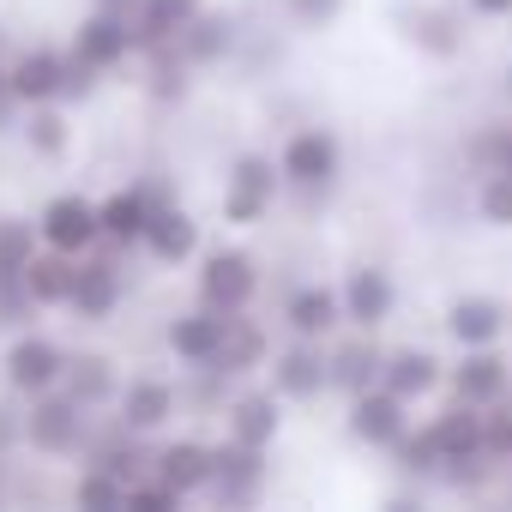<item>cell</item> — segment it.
Segmentation results:
<instances>
[{"label":"cell","mask_w":512,"mask_h":512,"mask_svg":"<svg viewBox=\"0 0 512 512\" xmlns=\"http://www.w3.org/2000/svg\"><path fill=\"white\" fill-rule=\"evenodd\" d=\"M290 7V19L302 25V31H326L338 13H344V0H284Z\"/></svg>","instance_id":"obj_42"},{"label":"cell","mask_w":512,"mask_h":512,"mask_svg":"<svg viewBox=\"0 0 512 512\" xmlns=\"http://www.w3.org/2000/svg\"><path fill=\"white\" fill-rule=\"evenodd\" d=\"M500 91H506V103H512V67H506V85H500Z\"/></svg>","instance_id":"obj_48"},{"label":"cell","mask_w":512,"mask_h":512,"mask_svg":"<svg viewBox=\"0 0 512 512\" xmlns=\"http://www.w3.org/2000/svg\"><path fill=\"white\" fill-rule=\"evenodd\" d=\"M169 488H181L187 500L193 494H205L211 488V446L205 440H169V446H157V464H151Z\"/></svg>","instance_id":"obj_28"},{"label":"cell","mask_w":512,"mask_h":512,"mask_svg":"<svg viewBox=\"0 0 512 512\" xmlns=\"http://www.w3.org/2000/svg\"><path fill=\"white\" fill-rule=\"evenodd\" d=\"M205 7V0H139V13H133V61L157 43H175V31Z\"/></svg>","instance_id":"obj_31"},{"label":"cell","mask_w":512,"mask_h":512,"mask_svg":"<svg viewBox=\"0 0 512 512\" xmlns=\"http://www.w3.org/2000/svg\"><path fill=\"white\" fill-rule=\"evenodd\" d=\"M97 79H103V73H97L91 61H79V55L67 49V79H61V103H85V97L97 91Z\"/></svg>","instance_id":"obj_41"},{"label":"cell","mask_w":512,"mask_h":512,"mask_svg":"<svg viewBox=\"0 0 512 512\" xmlns=\"http://www.w3.org/2000/svg\"><path fill=\"white\" fill-rule=\"evenodd\" d=\"M278 193H284L278 157H266V151H241V157L229 163V175H223V223H235V229L266 223L272 205H278Z\"/></svg>","instance_id":"obj_2"},{"label":"cell","mask_w":512,"mask_h":512,"mask_svg":"<svg viewBox=\"0 0 512 512\" xmlns=\"http://www.w3.org/2000/svg\"><path fill=\"white\" fill-rule=\"evenodd\" d=\"M61 79H67V49H19L7 61V91L19 109H37V103H61Z\"/></svg>","instance_id":"obj_12"},{"label":"cell","mask_w":512,"mask_h":512,"mask_svg":"<svg viewBox=\"0 0 512 512\" xmlns=\"http://www.w3.org/2000/svg\"><path fill=\"white\" fill-rule=\"evenodd\" d=\"M73 500L79 506H127V482L115 470H103V464H85L79 482H73Z\"/></svg>","instance_id":"obj_35"},{"label":"cell","mask_w":512,"mask_h":512,"mask_svg":"<svg viewBox=\"0 0 512 512\" xmlns=\"http://www.w3.org/2000/svg\"><path fill=\"white\" fill-rule=\"evenodd\" d=\"M266 362H272V332L260 320H247V308L241 314H223V350H217L211 368H223L229 380H241V374L266 368Z\"/></svg>","instance_id":"obj_23"},{"label":"cell","mask_w":512,"mask_h":512,"mask_svg":"<svg viewBox=\"0 0 512 512\" xmlns=\"http://www.w3.org/2000/svg\"><path fill=\"white\" fill-rule=\"evenodd\" d=\"M157 266H187L193 253H199V223H193V211L187 205H175V199H163L157 211H151V223H145V241H139Z\"/></svg>","instance_id":"obj_19"},{"label":"cell","mask_w":512,"mask_h":512,"mask_svg":"<svg viewBox=\"0 0 512 512\" xmlns=\"http://www.w3.org/2000/svg\"><path fill=\"white\" fill-rule=\"evenodd\" d=\"M151 211H157V193H151V181H127V187H115L109 199H97V217H103V247H115V253H133V247L145 241V223H151Z\"/></svg>","instance_id":"obj_13"},{"label":"cell","mask_w":512,"mask_h":512,"mask_svg":"<svg viewBox=\"0 0 512 512\" xmlns=\"http://www.w3.org/2000/svg\"><path fill=\"white\" fill-rule=\"evenodd\" d=\"M73 272H79V253H55V247H37L31 266H25V290L37 308H67L73 296Z\"/></svg>","instance_id":"obj_29"},{"label":"cell","mask_w":512,"mask_h":512,"mask_svg":"<svg viewBox=\"0 0 512 512\" xmlns=\"http://www.w3.org/2000/svg\"><path fill=\"white\" fill-rule=\"evenodd\" d=\"M476 19H512V0H464Z\"/></svg>","instance_id":"obj_44"},{"label":"cell","mask_w":512,"mask_h":512,"mask_svg":"<svg viewBox=\"0 0 512 512\" xmlns=\"http://www.w3.org/2000/svg\"><path fill=\"white\" fill-rule=\"evenodd\" d=\"M85 440H91V410L79 398H67L61 386L25 398V446L31 452H43V458H79Z\"/></svg>","instance_id":"obj_1"},{"label":"cell","mask_w":512,"mask_h":512,"mask_svg":"<svg viewBox=\"0 0 512 512\" xmlns=\"http://www.w3.org/2000/svg\"><path fill=\"white\" fill-rule=\"evenodd\" d=\"M91 7H109V13H139V0H91Z\"/></svg>","instance_id":"obj_45"},{"label":"cell","mask_w":512,"mask_h":512,"mask_svg":"<svg viewBox=\"0 0 512 512\" xmlns=\"http://www.w3.org/2000/svg\"><path fill=\"white\" fill-rule=\"evenodd\" d=\"M19 446H25V410L0 404V458H7V452H19Z\"/></svg>","instance_id":"obj_43"},{"label":"cell","mask_w":512,"mask_h":512,"mask_svg":"<svg viewBox=\"0 0 512 512\" xmlns=\"http://www.w3.org/2000/svg\"><path fill=\"white\" fill-rule=\"evenodd\" d=\"M61 392H67V398H79L85 410H103V404H115V398H121L115 362H109V356H97V350H79V356H67Z\"/></svg>","instance_id":"obj_27"},{"label":"cell","mask_w":512,"mask_h":512,"mask_svg":"<svg viewBox=\"0 0 512 512\" xmlns=\"http://www.w3.org/2000/svg\"><path fill=\"white\" fill-rule=\"evenodd\" d=\"M260 296V266H253V253L241 247H211L199 260V302L217 308V314H241L253 308Z\"/></svg>","instance_id":"obj_6"},{"label":"cell","mask_w":512,"mask_h":512,"mask_svg":"<svg viewBox=\"0 0 512 512\" xmlns=\"http://www.w3.org/2000/svg\"><path fill=\"white\" fill-rule=\"evenodd\" d=\"M0 103H13V91H7V61H0Z\"/></svg>","instance_id":"obj_46"},{"label":"cell","mask_w":512,"mask_h":512,"mask_svg":"<svg viewBox=\"0 0 512 512\" xmlns=\"http://www.w3.org/2000/svg\"><path fill=\"white\" fill-rule=\"evenodd\" d=\"M344 326V296L332 284H296L284 296V332L290 338H332Z\"/></svg>","instance_id":"obj_20"},{"label":"cell","mask_w":512,"mask_h":512,"mask_svg":"<svg viewBox=\"0 0 512 512\" xmlns=\"http://www.w3.org/2000/svg\"><path fill=\"white\" fill-rule=\"evenodd\" d=\"M266 482H272V464H266V446H247L235 434H223L211 446V500L229 506V512H247L266 500Z\"/></svg>","instance_id":"obj_3"},{"label":"cell","mask_w":512,"mask_h":512,"mask_svg":"<svg viewBox=\"0 0 512 512\" xmlns=\"http://www.w3.org/2000/svg\"><path fill=\"white\" fill-rule=\"evenodd\" d=\"M181 500H187V494H181V488H169L163 476H139V482L127 488V506H157V512H175Z\"/></svg>","instance_id":"obj_40"},{"label":"cell","mask_w":512,"mask_h":512,"mask_svg":"<svg viewBox=\"0 0 512 512\" xmlns=\"http://www.w3.org/2000/svg\"><path fill=\"white\" fill-rule=\"evenodd\" d=\"M278 169H284V187H296L302 199H320V193H332L338 175H344V145H338L332 127H302V133L284 139Z\"/></svg>","instance_id":"obj_4"},{"label":"cell","mask_w":512,"mask_h":512,"mask_svg":"<svg viewBox=\"0 0 512 512\" xmlns=\"http://www.w3.org/2000/svg\"><path fill=\"white\" fill-rule=\"evenodd\" d=\"M506 326H512V308L500 302V296H452L446 302V338L458 344V350H482V344H500L506 338Z\"/></svg>","instance_id":"obj_14"},{"label":"cell","mask_w":512,"mask_h":512,"mask_svg":"<svg viewBox=\"0 0 512 512\" xmlns=\"http://www.w3.org/2000/svg\"><path fill=\"white\" fill-rule=\"evenodd\" d=\"M163 338H169V356H175L181 368H211V362H217V350H223V314L199 302V308L175 314Z\"/></svg>","instance_id":"obj_21"},{"label":"cell","mask_w":512,"mask_h":512,"mask_svg":"<svg viewBox=\"0 0 512 512\" xmlns=\"http://www.w3.org/2000/svg\"><path fill=\"white\" fill-rule=\"evenodd\" d=\"M127 302V278L109 253H79V272H73V296H67V314L73 320H109L115 308Z\"/></svg>","instance_id":"obj_10"},{"label":"cell","mask_w":512,"mask_h":512,"mask_svg":"<svg viewBox=\"0 0 512 512\" xmlns=\"http://www.w3.org/2000/svg\"><path fill=\"white\" fill-rule=\"evenodd\" d=\"M446 380H452V398L488 410V404H500V398L512 392V362H506L494 344H482V350H464L458 368H446Z\"/></svg>","instance_id":"obj_17"},{"label":"cell","mask_w":512,"mask_h":512,"mask_svg":"<svg viewBox=\"0 0 512 512\" xmlns=\"http://www.w3.org/2000/svg\"><path fill=\"white\" fill-rule=\"evenodd\" d=\"M0 494H7V458H0Z\"/></svg>","instance_id":"obj_49"},{"label":"cell","mask_w":512,"mask_h":512,"mask_svg":"<svg viewBox=\"0 0 512 512\" xmlns=\"http://www.w3.org/2000/svg\"><path fill=\"white\" fill-rule=\"evenodd\" d=\"M19 133H25L31 157H43V163H61V157H67V145H73V127H67L61 103H37V109H25Z\"/></svg>","instance_id":"obj_32"},{"label":"cell","mask_w":512,"mask_h":512,"mask_svg":"<svg viewBox=\"0 0 512 512\" xmlns=\"http://www.w3.org/2000/svg\"><path fill=\"white\" fill-rule=\"evenodd\" d=\"M73 55L91 61L97 73H121L133 61V13H109V7H91L73 31Z\"/></svg>","instance_id":"obj_9"},{"label":"cell","mask_w":512,"mask_h":512,"mask_svg":"<svg viewBox=\"0 0 512 512\" xmlns=\"http://www.w3.org/2000/svg\"><path fill=\"white\" fill-rule=\"evenodd\" d=\"M31 314H37V302L25 290V278H0V326L19 332V326H31Z\"/></svg>","instance_id":"obj_38"},{"label":"cell","mask_w":512,"mask_h":512,"mask_svg":"<svg viewBox=\"0 0 512 512\" xmlns=\"http://www.w3.org/2000/svg\"><path fill=\"white\" fill-rule=\"evenodd\" d=\"M272 392L284 404H314L320 392H332V362H326V338H290L272 356Z\"/></svg>","instance_id":"obj_7"},{"label":"cell","mask_w":512,"mask_h":512,"mask_svg":"<svg viewBox=\"0 0 512 512\" xmlns=\"http://www.w3.org/2000/svg\"><path fill=\"white\" fill-rule=\"evenodd\" d=\"M37 235H43V247H55V253H91V247H103L97 199H85V193H55V199L37 211Z\"/></svg>","instance_id":"obj_8"},{"label":"cell","mask_w":512,"mask_h":512,"mask_svg":"<svg viewBox=\"0 0 512 512\" xmlns=\"http://www.w3.org/2000/svg\"><path fill=\"white\" fill-rule=\"evenodd\" d=\"M37 247H43V235L31 217H0V278H25Z\"/></svg>","instance_id":"obj_34"},{"label":"cell","mask_w":512,"mask_h":512,"mask_svg":"<svg viewBox=\"0 0 512 512\" xmlns=\"http://www.w3.org/2000/svg\"><path fill=\"white\" fill-rule=\"evenodd\" d=\"M500 169H512V127H506V151H500Z\"/></svg>","instance_id":"obj_47"},{"label":"cell","mask_w":512,"mask_h":512,"mask_svg":"<svg viewBox=\"0 0 512 512\" xmlns=\"http://www.w3.org/2000/svg\"><path fill=\"white\" fill-rule=\"evenodd\" d=\"M500 151H506V127H482V133L464 145V163H470L476 175H488V169H500Z\"/></svg>","instance_id":"obj_39"},{"label":"cell","mask_w":512,"mask_h":512,"mask_svg":"<svg viewBox=\"0 0 512 512\" xmlns=\"http://www.w3.org/2000/svg\"><path fill=\"white\" fill-rule=\"evenodd\" d=\"M392 464L404 470V476H422V482H434L440 476V446H434V434H428V422L422 428H404L398 440H392Z\"/></svg>","instance_id":"obj_33"},{"label":"cell","mask_w":512,"mask_h":512,"mask_svg":"<svg viewBox=\"0 0 512 512\" xmlns=\"http://www.w3.org/2000/svg\"><path fill=\"white\" fill-rule=\"evenodd\" d=\"M398 25H404V37H410L422 55H434V61H452V55L464 49V13H458V7H404Z\"/></svg>","instance_id":"obj_24"},{"label":"cell","mask_w":512,"mask_h":512,"mask_svg":"<svg viewBox=\"0 0 512 512\" xmlns=\"http://www.w3.org/2000/svg\"><path fill=\"white\" fill-rule=\"evenodd\" d=\"M446 380V362L434 356V350H422V344H404V350H386V368H380V386L386 392H398L404 404H416V398H428L434 386Z\"/></svg>","instance_id":"obj_25"},{"label":"cell","mask_w":512,"mask_h":512,"mask_svg":"<svg viewBox=\"0 0 512 512\" xmlns=\"http://www.w3.org/2000/svg\"><path fill=\"white\" fill-rule=\"evenodd\" d=\"M482 452H488L494 464L512 458V398H500V404L482 410Z\"/></svg>","instance_id":"obj_37"},{"label":"cell","mask_w":512,"mask_h":512,"mask_svg":"<svg viewBox=\"0 0 512 512\" xmlns=\"http://www.w3.org/2000/svg\"><path fill=\"white\" fill-rule=\"evenodd\" d=\"M428 434H434V446H440V458H446V464H452V458L482 452V404L452 398L440 416H428Z\"/></svg>","instance_id":"obj_30"},{"label":"cell","mask_w":512,"mask_h":512,"mask_svg":"<svg viewBox=\"0 0 512 512\" xmlns=\"http://www.w3.org/2000/svg\"><path fill=\"white\" fill-rule=\"evenodd\" d=\"M404 428H410V404H404L398 392L368 386V392H356V398H350V434H356L362 446L392 452V440H398Z\"/></svg>","instance_id":"obj_16"},{"label":"cell","mask_w":512,"mask_h":512,"mask_svg":"<svg viewBox=\"0 0 512 512\" xmlns=\"http://www.w3.org/2000/svg\"><path fill=\"white\" fill-rule=\"evenodd\" d=\"M326 362H332V392L356 398V392L380 386L386 350L374 344V332H356V338H338V344H326Z\"/></svg>","instance_id":"obj_22"},{"label":"cell","mask_w":512,"mask_h":512,"mask_svg":"<svg viewBox=\"0 0 512 512\" xmlns=\"http://www.w3.org/2000/svg\"><path fill=\"white\" fill-rule=\"evenodd\" d=\"M476 211H482V223L512 229V169H488V175H482V187H476Z\"/></svg>","instance_id":"obj_36"},{"label":"cell","mask_w":512,"mask_h":512,"mask_svg":"<svg viewBox=\"0 0 512 512\" xmlns=\"http://www.w3.org/2000/svg\"><path fill=\"white\" fill-rule=\"evenodd\" d=\"M338 296H344V326L350 332H380L398 314V284H392L386 266H356Z\"/></svg>","instance_id":"obj_11"},{"label":"cell","mask_w":512,"mask_h":512,"mask_svg":"<svg viewBox=\"0 0 512 512\" xmlns=\"http://www.w3.org/2000/svg\"><path fill=\"white\" fill-rule=\"evenodd\" d=\"M175 49H181L187 67H217V61H229V49H235V19L199 7V13L175 31Z\"/></svg>","instance_id":"obj_26"},{"label":"cell","mask_w":512,"mask_h":512,"mask_svg":"<svg viewBox=\"0 0 512 512\" xmlns=\"http://www.w3.org/2000/svg\"><path fill=\"white\" fill-rule=\"evenodd\" d=\"M278 428H284V398L266 386H253V392H235L229 404H223V434H235V440H247V446H266L272 452V440H278Z\"/></svg>","instance_id":"obj_18"},{"label":"cell","mask_w":512,"mask_h":512,"mask_svg":"<svg viewBox=\"0 0 512 512\" xmlns=\"http://www.w3.org/2000/svg\"><path fill=\"white\" fill-rule=\"evenodd\" d=\"M61 374H67V350H61L49 332L19 326V332H13V344H7V356H0V380H7V392L37 398V392H55V386H61Z\"/></svg>","instance_id":"obj_5"},{"label":"cell","mask_w":512,"mask_h":512,"mask_svg":"<svg viewBox=\"0 0 512 512\" xmlns=\"http://www.w3.org/2000/svg\"><path fill=\"white\" fill-rule=\"evenodd\" d=\"M175 410H181V392H175L169 380H157V374L127 380L121 398H115V422H121L127 434H157V428L175 422Z\"/></svg>","instance_id":"obj_15"}]
</instances>
